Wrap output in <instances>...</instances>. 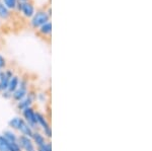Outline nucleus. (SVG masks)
<instances>
[{
    "instance_id": "nucleus-5",
    "label": "nucleus",
    "mask_w": 152,
    "mask_h": 151,
    "mask_svg": "<svg viewBox=\"0 0 152 151\" xmlns=\"http://www.w3.org/2000/svg\"><path fill=\"white\" fill-rule=\"evenodd\" d=\"M18 145L20 146L23 151H33L37 149L33 140H31V138L26 137V136L19 135L18 139Z\"/></svg>"
},
{
    "instance_id": "nucleus-14",
    "label": "nucleus",
    "mask_w": 152,
    "mask_h": 151,
    "mask_svg": "<svg viewBox=\"0 0 152 151\" xmlns=\"http://www.w3.org/2000/svg\"><path fill=\"white\" fill-rule=\"evenodd\" d=\"M20 118L21 117H13L12 119H10L8 122V127L10 128L11 130H18Z\"/></svg>"
},
{
    "instance_id": "nucleus-7",
    "label": "nucleus",
    "mask_w": 152,
    "mask_h": 151,
    "mask_svg": "<svg viewBox=\"0 0 152 151\" xmlns=\"http://www.w3.org/2000/svg\"><path fill=\"white\" fill-rule=\"evenodd\" d=\"M13 75V71L10 69H7L4 72L2 71L1 75H0V93H2V92L7 89L9 80H10V78Z\"/></svg>"
},
{
    "instance_id": "nucleus-17",
    "label": "nucleus",
    "mask_w": 152,
    "mask_h": 151,
    "mask_svg": "<svg viewBox=\"0 0 152 151\" xmlns=\"http://www.w3.org/2000/svg\"><path fill=\"white\" fill-rule=\"evenodd\" d=\"M3 2L7 8H14L18 4V0H3Z\"/></svg>"
},
{
    "instance_id": "nucleus-24",
    "label": "nucleus",
    "mask_w": 152,
    "mask_h": 151,
    "mask_svg": "<svg viewBox=\"0 0 152 151\" xmlns=\"http://www.w3.org/2000/svg\"><path fill=\"white\" fill-rule=\"evenodd\" d=\"M38 151H41V150H40V149H38Z\"/></svg>"
},
{
    "instance_id": "nucleus-19",
    "label": "nucleus",
    "mask_w": 152,
    "mask_h": 151,
    "mask_svg": "<svg viewBox=\"0 0 152 151\" xmlns=\"http://www.w3.org/2000/svg\"><path fill=\"white\" fill-rule=\"evenodd\" d=\"M38 149H40L41 151H52V144H51L50 141H47L42 147L38 148Z\"/></svg>"
},
{
    "instance_id": "nucleus-6",
    "label": "nucleus",
    "mask_w": 152,
    "mask_h": 151,
    "mask_svg": "<svg viewBox=\"0 0 152 151\" xmlns=\"http://www.w3.org/2000/svg\"><path fill=\"white\" fill-rule=\"evenodd\" d=\"M47 21H49V14H47L46 11H39L34 15L33 19H31V26L34 28H39Z\"/></svg>"
},
{
    "instance_id": "nucleus-21",
    "label": "nucleus",
    "mask_w": 152,
    "mask_h": 151,
    "mask_svg": "<svg viewBox=\"0 0 152 151\" xmlns=\"http://www.w3.org/2000/svg\"><path fill=\"white\" fill-rule=\"evenodd\" d=\"M6 66V60L1 54H0V69H3Z\"/></svg>"
},
{
    "instance_id": "nucleus-23",
    "label": "nucleus",
    "mask_w": 152,
    "mask_h": 151,
    "mask_svg": "<svg viewBox=\"0 0 152 151\" xmlns=\"http://www.w3.org/2000/svg\"><path fill=\"white\" fill-rule=\"evenodd\" d=\"M20 1H21V2H24V1H26V0H20Z\"/></svg>"
},
{
    "instance_id": "nucleus-4",
    "label": "nucleus",
    "mask_w": 152,
    "mask_h": 151,
    "mask_svg": "<svg viewBox=\"0 0 152 151\" xmlns=\"http://www.w3.org/2000/svg\"><path fill=\"white\" fill-rule=\"evenodd\" d=\"M35 101H37V92L35 90H28V94H26L21 101L16 103L19 112H23V109H26V108H29V107L33 106Z\"/></svg>"
},
{
    "instance_id": "nucleus-22",
    "label": "nucleus",
    "mask_w": 152,
    "mask_h": 151,
    "mask_svg": "<svg viewBox=\"0 0 152 151\" xmlns=\"http://www.w3.org/2000/svg\"><path fill=\"white\" fill-rule=\"evenodd\" d=\"M1 96H3V97H4V98H5V99H11V94L9 93V92H7L6 90L2 92V93H1Z\"/></svg>"
},
{
    "instance_id": "nucleus-9",
    "label": "nucleus",
    "mask_w": 152,
    "mask_h": 151,
    "mask_svg": "<svg viewBox=\"0 0 152 151\" xmlns=\"http://www.w3.org/2000/svg\"><path fill=\"white\" fill-rule=\"evenodd\" d=\"M31 140H33L35 146H37L38 148L42 147V146L47 142V139H46L45 136H44L41 132L37 131V130L34 131V134H33V136H31Z\"/></svg>"
},
{
    "instance_id": "nucleus-16",
    "label": "nucleus",
    "mask_w": 152,
    "mask_h": 151,
    "mask_svg": "<svg viewBox=\"0 0 152 151\" xmlns=\"http://www.w3.org/2000/svg\"><path fill=\"white\" fill-rule=\"evenodd\" d=\"M8 15H9L8 8H7L4 4L0 3V16H1V18H6Z\"/></svg>"
},
{
    "instance_id": "nucleus-12",
    "label": "nucleus",
    "mask_w": 152,
    "mask_h": 151,
    "mask_svg": "<svg viewBox=\"0 0 152 151\" xmlns=\"http://www.w3.org/2000/svg\"><path fill=\"white\" fill-rule=\"evenodd\" d=\"M2 136H3L8 142H18V136L16 135L15 132H14L13 130H11V129L4 131V132L2 133Z\"/></svg>"
},
{
    "instance_id": "nucleus-18",
    "label": "nucleus",
    "mask_w": 152,
    "mask_h": 151,
    "mask_svg": "<svg viewBox=\"0 0 152 151\" xmlns=\"http://www.w3.org/2000/svg\"><path fill=\"white\" fill-rule=\"evenodd\" d=\"M9 151H23L18 142H9Z\"/></svg>"
},
{
    "instance_id": "nucleus-13",
    "label": "nucleus",
    "mask_w": 152,
    "mask_h": 151,
    "mask_svg": "<svg viewBox=\"0 0 152 151\" xmlns=\"http://www.w3.org/2000/svg\"><path fill=\"white\" fill-rule=\"evenodd\" d=\"M51 31H52V23H51V21H47L46 23H44L40 28V33L44 36L51 34Z\"/></svg>"
},
{
    "instance_id": "nucleus-1",
    "label": "nucleus",
    "mask_w": 152,
    "mask_h": 151,
    "mask_svg": "<svg viewBox=\"0 0 152 151\" xmlns=\"http://www.w3.org/2000/svg\"><path fill=\"white\" fill-rule=\"evenodd\" d=\"M36 116L37 121H38V126L43 130V135L46 137V139L50 140L52 138V128H51L50 123L47 120V117L40 112H36Z\"/></svg>"
},
{
    "instance_id": "nucleus-10",
    "label": "nucleus",
    "mask_w": 152,
    "mask_h": 151,
    "mask_svg": "<svg viewBox=\"0 0 152 151\" xmlns=\"http://www.w3.org/2000/svg\"><path fill=\"white\" fill-rule=\"evenodd\" d=\"M19 79H20V78H19L18 75H13V76H12L11 78H10V80H9V83H8V86H7L6 91L9 92L11 96H12V93H13V92L16 90V88L18 87Z\"/></svg>"
},
{
    "instance_id": "nucleus-20",
    "label": "nucleus",
    "mask_w": 152,
    "mask_h": 151,
    "mask_svg": "<svg viewBox=\"0 0 152 151\" xmlns=\"http://www.w3.org/2000/svg\"><path fill=\"white\" fill-rule=\"evenodd\" d=\"M37 99H38L40 103L45 104V101H46V93H37Z\"/></svg>"
},
{
    "instance_id": "nucleus-8",
    "label": "nucleus",
    "mask_w": 152,
    "mask_h": 151,
    "mask_svg": "<svg viewBox=\"0 0 152 151\" xmlns=\"http://www.w3.org/2000/svg\"><path fill=\"white\" fill-rule=\"evenodd\" d=\"M16 131H18V132L20 133V135H23V136H26V137L31 138V136H33L34 131H35V130H33V129L31 128V126H29L23 118H20L18 128V130H16Z\"/></svg>"
},
{
    "instance_id": "nucleus-11",
    "label": "nucleus",
    "mask_w": 152,
    "mask_h": 151,
    "mask_svg": "<svg viewBox=\"0 0 152 151\" xmlns=\"http://www.w3.org/2000/svg\"><path fill=\"white\" fill-rule=\"evenodd\" d=\"M21 11L24 13V15L28 16H33L34 13H35V8H34V5L31 3H28V2H23L21 4Z\"/></svg>"
},
{
    "instance_id": "nucleus-2",
    "label": "nucleus",
    "mask_w": 152,
    "mask_h": 151,
    "mask_svg": "<svg viewBox=\"0 0 152 151\" xmlns=\"http://www.w3.org/2000/svg\"><path fill=\"white\" fill-rule=\"evenodd\" d=\"M28 79H26V78L19 79L18 87L16 88V90L12 93L11 99H13L15 103H18L19 101H21V99H23V97L28 94Z\"/></svg>"
},
{
    "instance_id": "nucleus-15",
    "label": "nucleus",
    "mask_w": 152,
    "mask_h": 151,
    "mask_svg": "<svg viewBox=\"0 0 152 151\" xmlns=\"http://www.w3.org/2000/svg\"><path fill=\"white\" fill-rule=\"evenodd\" d=\"M0 151H9V142L0 135Z\"/></svg>"
},
{
    "instance_id": "nucleus-3",
    "label": "nucleus",
    "mask_w": 152,
    "mask_h": 151,
    "mask_svg": "<svg viewBox=\"0 0 152 151\" xmlns=\"http://www.w3.org/2000/svg\"><path fill=\"white\" fill-rule=\"evenodd\" d=\"M36 112L37 111H35V109H34L33 107L26 108V109H23V111L21 112V114H23V119L28 124L29 126H31V128L33 129V130H35V131L39 127V126H38V121H37Z\"/></svg>"
}]
</instances>
